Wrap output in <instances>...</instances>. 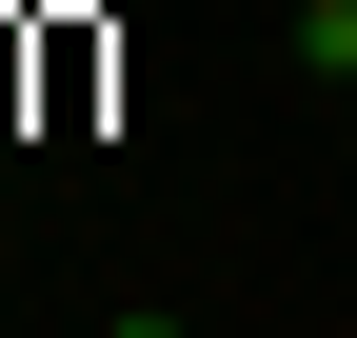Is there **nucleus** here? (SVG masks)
Here are the masks:
<instances>
[{
  "label": "nucleus",
  "instance_id": "nucleus-2",
  "mask_svg": "<svg viewBox=\"0 0 357 338\" xmlns=\"http://www.w3.org/2000/svg\"><path fill=\"white\" fill-rule=\"evenodd\" d=\"M100 338H199V318H159V299H119V318H100Z\"/></svg>",
  "mask_w": 357,
  "mask_h": 338
},
{
  "label": "nucleus",
  "instance_id": "nucleus-1",
  "mask_svg": "<svg viewBox=\"0 0 357 338\" xmlns=\"http://www.w3.org/2000/svg\"><path fill=\"white\" fill-rule=\"evenodd\" d=\"M278 40H298V80H318V100H357V0H278Z\"/></svg>",
  "mask_w": 357,
  "mask_h": 338
}]
</instances>
